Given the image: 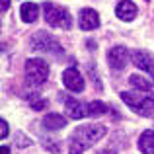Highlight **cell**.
<instances>
[{
  "mask_svg": "<svg viewBox=\"0 0 154 154\" xmlns=\"http://www.w3.org/2000/svg\"><path fill=\"white\" fill-rule=\"evenodd\" d=\"M107 133L105 125L102 123H88L80 125L74 129V133L70 135V148L68 154H82L86 148L94 146L100 139H103V135Z\"/></svg>",
  "mask_w": 154,
  "mask_h": 154,
  "instance_id": "6da1fadb",
  "label": "cell"
},
{
  "mask_svg": "<svg viewBox=\"0 0 154 154\" xmlns=\"http://www.w3.org/2000/svg\"><path fill=\"white\" fill-rule=\"evenodd\" d=\"M121 100L129 105L135 113L143 117H154V92L144 94V92H121Z\"/></svg>",
  "mask_w": 154,
  "mask_h": 154,
  "instance_id": "7a4b0ae2",
  "label": "cell"
},
{
  "mask_svg": "<svg viewBox=\"0 0 154 154\" xmlns=\"http://www.w3.org/2000/svg\"><path fill=\"white\" fill-rule=\"evenodd\" d=\"M43 14H45V20L51 27L70 29L72 18H70V14H68V10L64 6H59V4H53V2H45L43 4Z\"/></svg>",
  "mask_w": 154,
  "mask_h": 154,
  "instance_id": "3957f363",
  "label": "cell"
},
{
  "mask_svg": "<svg viewBox=\"0 0 154 154\" xmlns=\"http://www.w3.org/2000/svg\"><path fill=\"white\" fill-rule=\"evenodd\" d=\"M47 78H49V64L43 59L26 60V80L31 86H41Z\"/></svg>",
  "mask_w": 154,
  "mask_h": 154,
  "instance_id": "277c9868",
  "label": "cell"
},
{
  "mask_svg": "<svg viewBox=\"0 0 154 154\" xmlns=\"http://www.w3.org/2000/svg\"><path fill=\"white\" fill-rule=\"evenodd\" d=\"M31 49L39 51V53H51V55H60L63 53L60 43L47 31H37L31 37Z\"/></svg>",
  "mask_w": 154,
  "mask_h": 154,
  "instance_id": "5b68a950",
  "label": "cell"
},
{
  "mask_svg": "<svg viewBox=\"0 0 154 154\" xmlns=\"http://www.w3.org/2000/svg\"><path fill=\"white\" fill-rule=\"evenodd\" d=\"M107 60H109V66H111L113 70H123L129 63V51L125 49L123 45H115V47L109 49Z\"/></svg>",
  "mask_w": 154,
  "mask_h": 154,
  "instance_id": "8992f818",
  "label": "cell"
},
{
  "mask_svg": "<svg viewBox=\"0 0 154 154\" xmlns=\"http://www.w3.org/2000/svg\"><path fill=\"white\" fill-rule=\"evenodd\" d=\"M63 84L70 92H82L84 90V78H82V74H80L74 66L66 68V70L63 72Z\"/></svg>",
  "mask_w": 154,
  "mask_h": 154,
  "instance_id": "52a82bcc",
  "label": "cell"
},
{
  "mask_svg": "<svg viewBox=\"0 0 154 154\" xmlns=\"http://www.w3.org/2000/svg\"><path fill=\"white\" fill-rule=\"evenodd\" d=\"M133 63H135L137 68L144 70L148 76H152L154 80V57L146 51H135L133 53Z\"/></svg>",
  "mask_w": 154,
  "mask_h": 154,
  "instance_id": "ba28073f",
  "label": "cell"
},
{
  "mask_svg": "<svg viewBox=\"0 0 154 154\" xmlns=\"http://www.w3.org/2000/svg\"><path fill=\"white\" fill-rule=\"evenodd\" d=\"M78 23H80V29L84 31H90V29H96L100 26V16L96 10H90V8H84L80 12V18H78Z\"/></svg>",
  "mask_w": 154,
  "mask_h": 154,
  "instance_id": "9c48e42d",
  "label": "cell"
},
{
  "mask_svg": "<svg viewBox=\"0 0 154 154\" xmlns=\"http://www.w3.org/2000/svg\"><path fill=\"white\" fill-rule=\"evenodd\" d=\"M64 105H66V115L70 119H82L88 115V105H84L74 98H64Z\"/></svg>",
  "mask_w": 154,
  "mask_h": 154,
  "instance_id": "30bf717a",
  "label": "cell"
},
{
  "mask_svg": "<svg viewBox=\"0 0 154 154\" xmlns=\"http://www.w3.org/2000/svg\"><path fill=\"white\" fill-rule=\"evenodd\" d=\"M115 14H117V18L123 20V22H133V20L137 18V14H139V10H137V6L131 0H121L115 8Z\"/></svg>",
  "mask_w": 154,
  "mask_h": 154,
  "instance_id": "8fae6325",
  "label": "cell"
},
{
  "mask_svg": "<svg viewBox=\"0 0 154 154\" xmlns=\"http://www.w3.org/2000/svg\"><path fill=\"white\" fill-rule=\"evenodd\" d=\"M20 14H22V20L26 23H33L39 18V6L33 2H23L22 8H20Z\"/></svg>",
  "mask_w": 154,
  "mask_h": 154,
  "instance_id": "7c38bea8",
  "label": "cell"
},
{
  "mask_svg": "<svg viewBox=\"0 0 154 154\" xmlns=\"http://www.w3.org/2000/svg\"><path fill=\"white\" fill-rule=\"evenodd\" d=\"M129 84L135 86L139 92H144V94H152L154 92V82L152 80H146L144 76H139V74H131L129 76Z\"/></svg>",
  "mask_w": 154,
  "mask_h": 154,
  "instance_id": "4fadbf2b",
  "label": "cell"
},
{
  "mask_svg": "<svg viewBox=\"0 0 154 154\" xmlns=\"http://www.w3.org/2000/svg\"><path fill=\"white\" fill-rule=\"evenodd\" d=\"M43 127L49 129V131H59V129H63L64 125H66V119H64L63 115H59V113H49V115L43 117Z\"/></svg>",
  "mask_w": 154,
  "mask_h": 154,
  "instance_id": "5bb4252c",
  "label": "cell"
},
{
  "mask_svg": "<svg viewBox=\"0 0 154 154\" xmlns=\"http://www.w3.org/2000/svg\"><path fill=\"white\" fill-rule=\"evenodd\" d=\"M139 148L143 154H154V131L148 129L140 135L139 139Z\"/></svg>",
  "mask_w": 154,
  "mask_h": 154,
  "instance_id": "9a60e30c",
  "label": "cell"
},
{
  "mask_svg": "<svg viewBox=\"0 0 154 154\" xmlns=\"http://www.w3.org/2000/svg\"><path fill=\"white\" fill-rule=\"evenodd\" d=\"M107 111H109V107L103 102H90L88 103V115H103Z\"/></svg>",
  "mask_w": 154,
  "mask_h": 154,
  "instance_id": "2e32d148",
  "label": "cell"
},
{
  "mask_svg": "<svg viewBox=\"0 0 154 154\" xmlns=\"http://www.w3.org/2000/svg\"><path fill=\"white\" fill-rule=\"evenodd\" d=\"M31 107H33L35 111H41V109L47 107V100H37V102H31Z\"/></svg>",
  "mask_w": 154,
  "mask_h": 154,
  "instance_id": "e0dca14e",
  "label": "cell"
},
{
  "mask_svg": "<svg viewBox=\"0 0 154 154\" xmlns=\"http://www.w3.org/2000/svg\"><path fill=\"white\" fill-rule=\"evenodd\" d=\"M0 137H2V139H6V137H8V121L6 119L0 121Z\"/></svg>",
  "mask_w": 154,
  "mask_h": 154,
  "instance_id": "ac0fdd59",
  "label": "cell"
},
{
  "mask_svg": "<svg viewBox=\"0 0 154 154\" xmlns=\"http://www.w3.org/2000/svg\"><path fill=\"white\" fill-rule=\"evenodd\" d=\"M0 2H2V6H0V8H2V12H6L8 8H10V0H0Z\"/></svg>",
  "mask_w": 154,
  "mask_h": 154,
  "instance_id": "d6986e66",
  "label": "cell"
},
{
  "mask_svg": "<svg viewBox=\"0 0 154 154\" xmlns=\"http://www.w3.org/2000/svg\"><path fill=\"white\" fill-rule=\"evenodd\" d=\"M2 154H10V148H8V146H2Z\"/></svg>",
  "mask_w": 154,
  "mask_h": 154,
  "instance_id": "ffe728a7",
  "label": "cell"
}]
</instances>
